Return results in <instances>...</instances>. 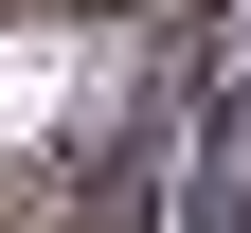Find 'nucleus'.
Here are the masks:
<instances>
[{
  "label": "nucleus",
  "mask_w": 251,
  "mask_h": 233,
  "mask_svg": "<svg viewBox=\"0 0 251 233\" xmlns=\"http://www.w3.org/2000/svg\"><path fill=\"white\" fill-rule=\"evenodd\" d=\"M72 90H90V54H72V36H18V54H0V144L72 126Z\"/></svg>",
  "instance_id": "f257e3e1"
}]
</instances>
